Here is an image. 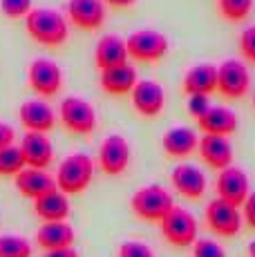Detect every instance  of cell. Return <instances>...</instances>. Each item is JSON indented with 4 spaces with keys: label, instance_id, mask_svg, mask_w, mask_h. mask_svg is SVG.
Masks as SVG:
<instances>
[{
    "label": "cell",
    "instance_id": "obj_31",
    "mask_svg": "<svg viewBox=\"0 0 255 257\" xmlns=\"http://www.w3.org/2000/svg\"><path fill=\"white\" fill-rule=\"evenodd\" d=\"M193 257H226V253L215 239H197L193 244Z\"/></svg>",
    "mask_w": 255,
    "mask_h": 257
},
{
    "label": "cell",
    "instance_id": "obj_36",
    "mask_svg": "<svg viewBox=\"0 0 255 257\" xmlns=\"http://www.w3.org/2000/svg\"><path fill=\"white\" fill-rule=\"evenodd\" d=\"M43 257H78V250L74 246H70V248H58V250H47Z\"/></svg>",
    "mask_w": 255,
    "mask_h": 257
},
{
    "label": "cell",
    "instance_id": "obj_17",
    "mask_svg": "<svg viewBox=\"0 0 255 257\" xmlns=\"http://www.w3.org/2000/svg\"><path fill=\"white\" fill-rule=\"evenodd\" d=\"M170 181H173L175 190L190 201L202 199L204 192H206L204 170H199V168L193 166V164H179L173 172H170Z\"/></svg>",
    "mask_w": 255,
    "mask_h": 257
},
{
    "label": "cell",
    "instance_id": "obj_30",
    "mask_svg": "<svg viewBox=\"0 0 255 257\" xmlns=\"http://www.w3.org/2000/svg\"><path fill=\"white\" fill-rule=\"evenodd\" d=\"M119 257H155V253L146 241L128 239L119 246Z\"/></svg>",
    "mask_w": 255,
    "mask_h": 257
},
{
    "label": "cell",
    "instance_id": "obj_4",
    "mask_svg": "<svg viewBox=\"0 0 255 257\" xmlns=\"http://www.w3.org/2000/svg\"><path fill=\"white\" fill-rule=\"evenodd\" d=\"M125 45H128L130 58H135V61H139V63H157L168 54L170 43L161 32L146 27V29L132 32L130 36L125 38Z\"/></svg>",
    "mask_w": 255,
    "mask_h": 257
},
{
    "label": "cell",
    "instance_id": "obj_37",
    "mask_svg": "<svg viewBox=\"0 0 255 257\" xmlns=\"http://www.w3.org/2000/svg\"><path fill=\"white\" fill-rule=\"evenodd\" d=\"M103 3L112 5V7H130V5H135L137 0H103Z\"/></svg>",
    "mask_w": 255,
    "mask_h": 257
},
{
    "label": "cell",
    "instance_id": "obj_22",
    "mask_svg": "<svg viewBox=\"0 0 255 257\" xmlns=\"http://www.w3.org/2000/svg\"><path fill=\"white\" fill-rule=\"evenodd\" d=\"M197 146H199L197 132L186 125L170 127L161 137V148H164V152L168 157H188L197 150Z\"/></svg>",
    "mask_w": 255,
    "mask_h": 257
},
{
    "label": "cell",
    "instance_id": "obj_18",
    "mask_svg": "<svg viewBox=\"0 0 255 257\" xmlns=\"http://www.w3.org/2000/svg\"><path fill=\"white\" fill-rule=\"evenodd\" d=\"M128 58H130V54H128L125 38L116 36V34H105V36L99 38L94 49V63L101 72L125 65Z\"/></svg>",
    "mask_w": 255,
    "mask_h": 257
},
{
    "label": "cell",
    "instance_id": "obj_38",
    "mask_svg": "<svg viewBox=\"0 0 255 257\" xmlns=\"http://www.w3.org/2000/svg\"><path fill=\"white\" fill-rule=\"evenodd\" d=\"M246 250H248V257H255V239H253V241H248Z\"/></svg>",
    "mask_w": 255,
    "mask_h": 257
},
{
    "label": "cell",
    "instance_id": "obj_33",
    "mask_svg": "<svg viewBox=\"0 0 255 257\" xmlns=\"http://www.w3.org/2000/svg\"><path fill=\"white\" fill-rule=\"evenodd\" d=\"M186 107H188V114L190 116L202 118L206 112L210 110V96H206V94H190Z\"/></svg>",
    "mask_w": 255,
    "mask_h": 257
},
{
    "label": "cell",
    "instance_id": "obj_13",
    "mask_svg": "<svg viewBox=\"0 0 255 257\" xmlns=\"http://www.w3.org/2000/svg\"><path fill=\"white\" fill-rule=\"evenodd\" d=\"M132 105L141 116H159L166 105V92L153 78H141L132 90Z\"/></svg>",
    "mask_w": 255,
    "mask_h": 257
},
{
    "label": "cell",
    "instance_id": "obj_3",
    "mask_svg": "<svg viewBox=\"0 0 255 257\" xmlns=\"http://www.w3.org/2000/svg\"><path fill=\"white\" fill-rule=\"evenodd\" d=\"M130 208L139 219L159 221L161 224V219L175 208V201H173V195H170L164 186L150 184V186L139 188V190L132 195Z\"/></svg>",
    "mask_w": 255,
    "mask_h": 257
},
{
    "label": "cell",
    "instance_id": "obj_14",
    "mask_svg": "<svg viewBox=\"0 0 255 257\" xmlns=\"http://www.w3.org/2000/svg\"><path fill=\"white\" fill-rule=\"evenodd\" d=\"M21 152L25 157V166L36 170H47L54 161V146L43 132H25L21 139Z\"/></svg>",
    "mask_w": 255,
    "mask_h": 257
},
{
    "label": "cell",
    "instance_id": "obj_24",
    "mask_svg": "<svg viewBox=\"0 0 255 257\" xmlns=\"http://www.w3.org/2000/svg\"><path fill=\"white\" fill-rule=\"evenodd\" d=\"M137 83H139V76H137V70L130 65V63L101 72V90L112 94V96L132 94Z\"/></svg>",
    "mask_w": 255,
    "mask_h": 257
},
{
    "label": "cell",
    "instance_id": "obj_16",
    "mask_svg": "<svg viewBox=\"0 0 255 257\" xmlns=\"http://www.w3.org/2000/svg\"><path fill=\"white\" fill-rule=\"evenodd\" d=\"M14 184H16V190L21 192V197L32 199V201H36V199H41V197L58 190L56 179H54L50 172L36 170V168H25L23 172H18V175L14 177Z\"/></svg>",
    "mask_w": 255,
    "mask_h": 257
},
{
    "label": "cell",
    "instance_id": "obj_25",
    "mask_svg": "<svg viewBox=\"0 0 255 257\" xmlns=\"http://www.w3.org/2000/svg\"><path fill=\"white\" fill-rule=\"evenodd\" d=\"M70 210H72L70 199L61 190H54L50 195L34 201V212H36V217L43 224H47V221H67Z\"/></svg>",
    "mask_w": 255,
    "mask_h": 257
},
{
    "label": "cell",
    "instance_id": "obj_9",
    "mask_svg": "<svg viewBox=\"0 0 255 257\" xmlns=\"http://www.w3.org/2000/svg\"><path fill=\"white\" fill-rule=\"evenodd\" d=\"M251 87V74L244 61L226 58L217 65V92L226 98H242Z\"/></svg>",
    "mask_w": 255,
    "mask_h": 257
},
{
    "label": "cell",
    "instance_id": "obj_6",
    "mask_svg": "<svg viewBox=\"0 0 255 257\" xmlns=\"http://www.w3.org/2000/svg\"><path fill=\"white\" fill-rule=\"evenodd\" d=\"M61 123L72 135H92L96 127V110L81 96H65L61 101Z\"/></svg>",
    "mask_w": 255,
    "mask_h": 257
},
{
    "label": "cell",
    "instance_id": "obj_12",
    "mask_svg": "<svg viewBox=\"0 0 255 257\" xmlns=\"http://www.w3.org/2000/svg\"><path fill=\"white\" fill-rule=\"evenodd\" d=\"M18 121L25 127V132H43V135H47L56 125V114H54L50 103H45L43 98H29L18 107Z\"/></svg>",
    "mask_w": 255,
    "mask_h": 257
},
{
    "label": "cell",
    "instance_id": "obj_15",
    "mask_svg": "<svg viewBox=\"0 0 255 257\" xmlns=\"http://www.w3.org/2000/svg\"><path fill=\"white\" fill-rule=\"evenodd\" d=\"M67 18L74 27L94 32L105 23V3L103 0H67Z\"/></svg>",
    "mask_w": 255,
    "mask_h": 257
},
{
    "label": "cell",
    "instance_id": "obj_7",
    "mask_svg": "<svg viewBox=\"0 0 255 257\" xmlns=\"http://www.w3.org/2000/svg\"><path fill=\"white\" fill-rule=\"evenodd\" d=\"M27 83L41 98L56 96L63 87V72L52 58H34L27 70Z\"/></svg>",
    "mask_w": 255,
    "mask_h": 257
},
{
    "label": "cell",
    "instance_id": "obj_11",
    "mask_svg": "<svg viewBox=\"0 0 255 257\" xmlns=\"http://www.w3.org/2000/svg\"><path fill=\"white\" fill-rule=\"evenodd\" d=\"M215 190H217V197L233 206H242L246 201V197L251 195V181H248V175L237 166H228L224 170H219L217 181H215Z\"/></svg>",
    "mask_w": 255,
    "mask_h": 257
},
{
    "label": "cell",
    "instance_id": "obj_28",
    "mask_svg": "<svg viewBox=\"0 0 255 257\" xmlns=\"http://www.w3.org/2000/svg\"><path fill=\"white\" fill-rule=\"evenodd\" d=\"M219 14H222L226 21L239 23L251 14L253 9V0H217Z\"/></svg>",
    "mask_w": 255,
    "mask_h": 257
},
{
    "label": "cell",
    "instance_id": "obj_8",
    "mask_svg": "<svg viewBox=\"0 0 255 257\" xmlns=\"http://www.w3.org/2000/svg\"><path fill=\"white\" fill-rule=\"evenodd\" d=\"M206 224L208 228L213 230L215 235L219 237H235L239 235L242 230V224H244V217H242V210L237 206L228 204L224 199H213L208 206H206Z\"/></svg>",
    "mask_w": 255,
    "mask_h": 257
},
{
    "label": "cell",
    "instance_id": "obj_20",
    "mask_svg": "<svg viewBox=\"0 0 255 257\" xmlns=\"http://www.w3.org/2000/svg\"><path fill=\"white\" fill-rule=\"evenodd\" d=\"M181 87L188 94H206L210 96L217 90V65L215 63H197V65L188 67V72L184 74Z\"/></svg>",
    "mask_w": 255,
    "mask_h": 257
},
{
    "label": "cell",
    "instance_id": "obj_5",
    "mask_svg": "<svg viewBox=\"0 0 255 257\" xmlns=\"http://www.w3.org/2000/svg\"><path fill=\"white\" fill-rule=\"evenodd\" d=\"M197 219L190 210L175 206L168 215L161 219V235L166 237V241L177 248H186V246H193L197 241Z\"/></svg>",
    "mask_w": 255,
    "mask_h": 257
},
{
    "label": "cell",
    "instance_id": "obj_2",
    "mask_svg": "<svg viewBox=\"0 0 255 257\" xmlns=\"http://www.w3.org/2000/svg\"><path fill=\"white\" fill-rule=\"evenodd\" d=\"M56 188L63 195H81L94 179V161L85 152H72L56 170Z\"/></svg>",
    "mask_w": 255,
    "mask_h": 257
},
{
    "label": "cell",
    "instance_id": "obj_32",
    "mask_svg": "<svg viewBox=\"0 0 255 257\" xmlns=\"http://www.w3.org/2000/svg\"><path fill=\"white\" fill-rule=\"evenodd\" d=\"M239 52L246 61L255 63V25H248L242 34H239Z\"/></svg>",
    "mask_w": 255,
    "mask_h": 257
},
{
    "label": "cell",
    "instance_id": "obj_1",
    "mask_svg": "<svg viewBox=\"0 0 255 257\" xmlns=\"http://www.w3.org/2000/svg\"><path fill=\"white\" fill-rule=\"evenodd\" d=\"M25 27L29 36L45 47H61L70 36L67 18L52 7H34L25 18Z\"/></svg>",
    "mask_w": 255,
    "mask_h": 257
},
{
    "label": "cell",
    "instance_id": "obj_10",
    "mask_svg": "<svg viewBox=\"0 0 255 257\" xmlns=\"http://www.w3.org/2000/svg\"><path fill=\"white\" fill-rule=\"evenodd\" d=\"M130 143L123 135H110L105 137L99 148V168L105 175L119 177L123 175L130 166Z\"/></svg>",
    "mask_w": 255,
    "mask_h": 257
},
{
    "label": "cell",
    "instance_id": "obj_27",
    "mask_svg": "<svg viewBox=\"0 0 255 257\" xmlns=\"http://www.w3.org/2000/svg\"><path fill=\"white\" fill-rule=\"evenodd\" d=\"M0 257H32V244L21 235H0Z\"/></svg>",
    "mask_w": 255,
    "mask_h": 257
},
{
    "label": "cell",
    "instance_id": "obj_39",
    "mask_svg": "<svg viewBox=\"0 0 255 257\" xmlns=\"http://www.w3.org/2000/svg\"><path fill=\"white\" fill-rule=\"evenodd\" d=\"M253 105H255V94H253Z\"/></svg>",
    "mask_w": 255,
    "mask_h": 257
},
{
    "label": "cell",
    "instance_id": "obj_35",
    "mask_svg": "<svg viewBox=\"0 0 255 257\" xmlns=\"http://www.w3.org/2000/svg\"><path fill=\"white\" fill-rule=\"evenodd\" d=\"M14 141H16V130H14L9 123L0 121V150L14 146Z\"/></svg>",
    "mask_w": 255,
    "mask_h": 257
},
{
    "label": "cell",
    "instance_id": "obj_29",
    "mask_svg": "<svg viewBox=\"0 0 255 257\" xmlns=\"http://www.w3.org/2000/svg\"><path fill=\"white\" fill-rule=\"evenodd\" d=\"M34 9L32 0H0V12L12 21H21L27 18V14Z\"/></svg>",
    "mask_w": 255,
    "mask_h": 257
},
{
    "label": "cell",
    "instance_id": "obj_34",
    "mask_svg": "<svg viewBox=\"0 0 255 257\" xmlns=\"http://www.w3.org/2000/svg\"><path fill=\"white\" fill-rule=\"evenodd\" d=\"M242 217L248 228L255 230V192H251V195L246 197V201L242 204Z\"/></svg>",
    "mask_w": 255,
    "mask_h": 257
},
{
    "label": "cell",
    "instance_id": "obj_19",
    "mask_svg": "<svg viewBox=\"0 0 255 257\" xmlns=\"http://www.w3.org/2000/svg\"><path fill=\"white\" fill-rule=\"evenodd\" d=\"M199 157L206 166L215 168V170H224L233 164V146H230L228 137L219 135H204L199 137Z\"/></svg>",
    "mask_w": 255,
    "mask_h": 257
},
{
    "label": "cell",
    "instance_id": "obj_23",
    "mask_svg": "<svg viewBox=\"0 0 255 257\" xmlns=\"http://www.w3.org/2000/svg\"><path fill=\"white\" fill-rule=\"evenodd\" d=\"M197 125L202 127L204 135H219V137H230L237 130V114L230 107L224 105H210L202 118H197Z\"/></svg>",
    "mask_w": 255,
    "mask_h": 257
},
{
    "label": "cell",
    "instance_id": "obj_26",
    "mask_svg": "<svg viewBox=\"0 0 255 257\" xmlns=\"http://www.w3.org/2000/svg\"><path fill=\"white\" fill-rule=\"evenodd\" d=\"M25 157L21 152V146H9L0 150V177H16L18 172L25 170Z\"/></svg>",
    "mask_w": 255,
    "mask_h": 257
},
{
    "label": "cell",
    "instance_id": "obj_21",
    "mask_svg": "<svg viewBox=\"0 0 255 257\" xmlns=\"http://www.w3.org/2000/svg\"><path fill=\"white\" fill-rule=\"evenodd\" d=\"M74 228L67 221H47L36 230V244L43 250H58L70 248L74 244Z\"/></svg>",
    "mask_w": 255,
    "mask_h": 257
}]
</instances>
